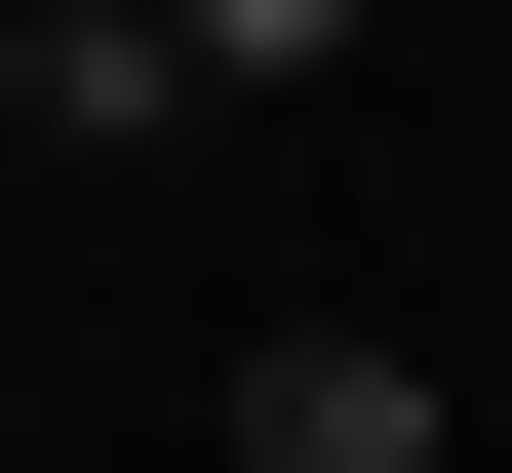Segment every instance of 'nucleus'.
I'll return each instance as SVG.
<instances>
[{
  "mask_svg": "<svg viewBox=\"0 0 512 473\" xmlns=\"http://www.w3.org/2000/svg\"><path fill=\"white\" fill-rule=\"evenodd\" d=\"M0 119H40V158H158L197 40H158V0H0Z\"/></svg>",
  "mask_w": 512,
  "mask_h": 473,
  "instance_id": "nucleus-2",
  "label": "nucleus"
},
{
  "mask_svg": "<svg viewBox=\"0 0 512 473\" xmlns=\"http://www.w3.org/2000/svg\"><path fill=\"white\" fill-rule=\"evenodd\" d=\"M158 40H197V79H355L394 0H158Z\"/></svg>",
  "mask_w": 512,
  "mask_h": 473,
  "instance_id": "nucleus-3",
  "label": "nucleus"
},
{
  "mask_svg": "<svg viewBox=\"0 0 512 473\" xmlns=\"http://www.w3.org/2000/svg\"><path fill=\"white\" fill-rule=\"evenodd\" d=\"M434 434H473V395H434L394 316H276V355H237V473H434Z\"/></svg>",
  "mask_w": 512,
  "mask_h": 473,
  "instance_id": "nucleus-1",
  "label": "nucleus"
}]
</instances>
